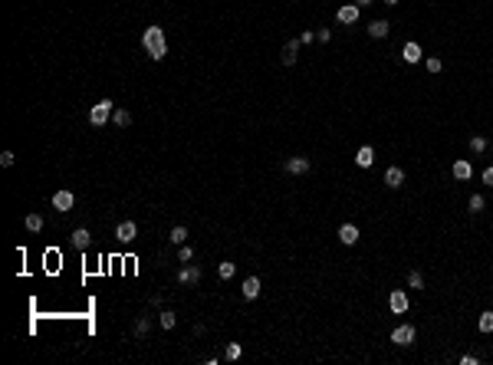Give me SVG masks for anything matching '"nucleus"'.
I'll list each match as a JSON object with an SVG mask.
<instances>
[{"mask_svg": "<svg viewBox=\"0 0 493 365\" xmlns=\"http://www.w3.org/2000/svg\"><path fill=\"white\" fill-rule=\"evenodd\" d=\"M142 43H145V50H148V56L155 63L165 59V53H168V43H165V30H161V26H145Z\"/></svg>", "mask_w": 493, "mask_h": 365, "instance_id": "nucleus-1", "label": "nucleus"}, {"mask_svg": "<svg viewBox=\"0 0 493 365\" xmlns=\"http://www.w3.org/2000/svg\"><path fill=\"white\" fill-rule=\"evenodd\" d=\"M112 112H115V102L112 99H99V105H92V109H89V122H92L95 129H102V125L112 118Z\"/></svg>", "mask_w": 493, "mask_h": 365, "instance_id": "nucleus-2", "label": "nucleus"}, {"mask_svg": "<svg viewBox=\"0 0 493 365\" xmlns=\"http://www.w3.org/2000/svg\"><path fill=\"white\" fill-rule=\"evenodd\" d=\"M135 237H138V224H135V221H122V224H115V240L132 244Z\"/></svg>", "mask_w": 493, "mask_h": 365, "instance_id": "nucleus-3", "label": "nucleus"}, {"mask_svg": "<svg viewBox=\"0 0 493 365\" xmlns=\"http://www.w3.org/2000/svg\"><path fill=\"white\" fill-rule=\"evenodd\" d=\"M388 310L391 313H408V293L405 290H395V293H388Z\"/></svg>", "mask_w": 493, "mask_h": 365, "instance_id": "nucleus-4", "label": "nucleus"}, {"mask_svg": "<svg viewBox=\"0 0 493 365\" xmlns=\"http://www.w3.org/2000/svg\"><path fill=\"white\" fill-rule=\"evenodd\" d=\"M358 10H362V7L358 4H345V7H339V23H345V26H352V23H358Z\"/></svg>", "mask_w": 493, "mask_h": 365, "instance_id": "nucleus-5", "label": "nucleus"}, {"mask_svg": "<svg viewBox=\"0 0 493 365\" xmlns=\"http://www.w3.org/2000/svg\"><path fill=\"white\" fill-rule=\"evenodd\" d=\"M283 168H286L289 174H306L312 165H309V158H303V155H293V158H286V161H283Z\"/></svg>", "mask_w": 493, "mask_h": 365, "instance_id": "nucleus-6", "label": "nucleus"}, {"mask_svg": "<svg viewBox=\"0 0 493 365\" xmlns=\"http://www.w3.org/2000/svg\"><path fill=\"white\" fill-rule=\"evenodd\" d=\"M391 342H395V346H411V342H414V326H408V322L398 326L391 332Z\"/></svg>", "mask_w": 493, "mask_h": 365, "instance_id": "nucleus-7", "label": "nucleus"}, {"mask_svg": "<svg viewBox=\"0 0 493 365\" xmlns=\"http://www.w3.org/2000/svg\"><path fill=\"white\" fill-rule=\"evenodd\" d=\"M358 237H362V234H358V227H355V224H342V227H339V240H342L345 247L358 244Z\"/></svg>", "mask_w": 493, "mask_h": 365, "instance_id": "nucleus-8", "label": "nucleus"}, {"mask_svg": "<svg viewBox=\"0 0 493 365\" xmlns=\"http://www.w3.org/2000/svg\"><path fill=\"white\" fill-rule=\"evenodd\" d=\"M73 204H76L73 191H56V194H53V207H56V210H73Z\"/></svg>", "mask_w": 493, "mask_h": 365, "instance_id": "nucleus-9", "label": "nucleus"}, {"mask_svg": "<svg viewBox=\"0 0 493 365\" xmlns=\"http://www.w3.org/2000/svg\"><path fill=\"white\" fill-rule=\"evenodd\" d=\"M450 174H454L457 181H470L474 168H470V161H467V158H457V161H454V168H450Z\"/></svg>", "mask_w": 493, "mask_h": 365, "instance_id": "nucleus-10", "label": "nucleus"}, {"mask_svg": "<svg viewBox=\"0 0 493 365\" xmlns=\"http://www.w3.org/2000/svg\"><path fill=\"white\" fill-rule=\"evenodd\" d=\"M73 247L76 250H89V247H92V234H89L86 227H76L73 230Z\"/></svg>", "mask_w": 493, "mask_h": 365, "instance_id": "nucleus-11", "label": "nucleus"}, {"mask_svg": "<svg viewBox=\"0 0 493 365\" xmlns=\"http://www.w3.org/2000/svg\"><path fill=\"white\" fill-rule=\"evenodd\" d=\"M178 283H184V286L201 283V270L198 266H181V270H178Z\"/></svg>", "mask_w": 493, "mask_h": 365, "instance_id": "nucleus-12", "label": "nucleus"}, {"mask_svg": "<svg viewBox=\"0 0 493 365\" xmlns=\"http://www.w3.org/2000/svg\"><path fill=\"white\" fill-rule=\"evenodd\" d=\"M355 165L358 168H372L375 165V148H372V145H362V148L355 151Z\"/></svg>", "mask_w": 493, "mask_h": 365, "instance_id": "nucleus-13", "label": "nucleus"}, {"mask_svg": "<svg viewBox=\"0 0 493 365\" xmlns=\"http://www.w3.org/2000/svg\"><path fill=\"white\" fill-rule=\"evenodd\" d=\"M421 56H424V50H421V46L414 43V40H411V43H405V46H401V59H405V63H418Z\"/></svg>", "mask_w": 493, "mask_h": 365, "instance_id": "nucleus-14", "label": "nucleus"}, {"mask_svg": "<svg viewBox=\"0 0 493 365\" xmlns=\"http://www.w3.org/2000/svg\"><path fill=\"white\" fill-rule=\"evenodd\" d=\"M300 40H289V43L286 46H283V66H293V63H296V56H300Z\"/></svg>", "mask_w": 493, "mask_h": 365, "instance_id": "nucleus-15", "label": "nucleus"}, {"mask_svg": "<svg viewBox=\"0 0 493 365\" xmlns=\"http://www.w3.org/2000/svg\"><path fill=\"white\" fill-rule=\"evenodd\" d=\"M385 185H388V188H401V185H405V171H401L398 165H391V168L385 171Z\"/></svg>", "mask_w": 493, "mask_h": 365, "instance_id": "nucleus-16", "label": "nucleus"}, {"mask_svg": "<svg viewBox=\"0 0 493 365\" xmlns=\"http://www.w3.org/2000/svg\"><path fill=\"white\" fill-rule=\"evenodd\" d=\"M388 30H391V26H388V20H372V23H369V37H375V40L388 37Z\"/></svg>", "mask_w": 493, "mask_h": 365, "instance_id": "nucleus-17", "label": "nucleus"}, {"mask_svg": "<svg viewBox=\"0 0 493 365\" xmlns=\"http://www.w3.org/2000/svg\"><path fill=\"white\" fill-rule=\"evenodd\" d=\"M260 296V280L256 277H247L244 280V299H256Z\"/></svg>", "mask_w": 493, "mask_h": 365, "instance_id": "nucleus-18", "label": "nucleus"}, {"mask_svg": "<svg viewBox=\"0 0 493 365\" xmlns=\"http://www.w3.org/2000/svg\"><path fill=\"white\" fill-rule=\"evenodd\" d=\"M477 329H480V332H493V310L480 313V319H477Z\"/></svg>", "mask_w": 493, "mask_h": 365, "instance_id": "nucleus-19", "label": "nucleus"}, {"mask_svg": "<svg viewBox=\"0 0 493 365\" xmlns=\"http://www.w3.org/2000/svg\"><path fill=\"white\" fill-rule=\"evenodd\" d=\"M240 355H244V346H240V342H231V346H227V352H224V359L227 362H237Z\"/></svg>", "mask_w": 493, "mask_h": 365, "instance_id": "nucleus-20", "label": "nucleus"}, {"mask_svg": "<svg viewBox=\"0 0 493 365\" xmlns=\"http://www.w3.org/2000/svg\"><path fill=\"white\" fill-rule=\"evenodd\" d=\"M234 273H237V263H231V260H224V263L217 266V277H220V280H231Z\"/></svg>", "mask_w": 493, "mask_h": 365, "instance_id": "nucleus-21", "label": "nucleus"}, {"mask_svg": "<svg viewBox=\"0 0 493 365\" xmlns=\"http://www.w3.org/2000/svg\"><path fill=\"white\" fill-rule=\"evenodd\" d=\"M171 244H178V247H181V244L187 240V227H181V224H178V227H171Z\"/></svg>", "mask_w": 493, "mask_h": 365, "instance_id": "nucleus-22", "label": "nucleus"}, {"mask_svg": "<svg viewBox=\"0 0 493 365\" xmlns=\"http://www.w3.org/2000/svg\"><path fill=\"white\" fill-rule=\"evenodd\" d=\"M112 122L119 125V129H125V125H132V115H128L125 109H115V112H112Z\"/></svg>", "mask_w": 493, "mask_h": 365, "instance_id": "nucleus-23", "label": "nucleus"}, {"mask_svg": "<svg viewBox=\"0 0 493 365\" xmlns=\"http://www.w3.org/2000/svg\"><path fill=\"white\" fill-rule=\"evenodd\" d=\"M408 286H411V290H424V277H421L418 270H411L408 273Z\"/></svg>", "mask_w": 493, "mask_h": 365, "instance_id": "nucleus-24", "label": "nucleus"}, {"mask_svg": "<svg viewBox=\"0 0 493 365\" xmlns=\"http://www.w3.org/2000/svg\"><path fill=\"white\" fill-rule=\"evenodd\" d=\"M26 230H33V234L43 230V217H40V214H26Z\"/></svg>", "mask_w": 493, "mask_h": 365, "instance_id": "nucleus-25", "label": "nucleus"}, {"mask_svg": "<svg viewBox=\"0 0 493 365\" xmlns=\"http://www.w3.org/2000/svg\"><path fill=\"white\" fill-rule=\"evenodd\" d=\"M470 151H477V155H480V151H487V138H483V135H474V138H470Z\"/></svg>", "mask_w": 493, "mask_h": 365, "instance_id": "nucleus-26", "label": "nucleus"}, {"mask_svg": "<svg viewBox=\"0 0 493 365\" xmlns=\"http://www.w3.org/2000/svg\"><path fill=\"white\" fill-rule=\"evenodd\" d=\"M161 326H165V329H175V326H178V316L171 313V310H165V313H161Z\"/></svg>", "mask_w": 493, "mask_h": 365, "instance_id": "nucleus-27", "label": "nucleus"}, {"mask_svg": "<svg viewBox=\"0 0 493 365\" xmlns=\"http://www.w3.org/2000/svg\"><path fill=\"white\" fill-rule=\"evenodd\" d=\"M135 336L142 339V336H148V316H138V322H135Z\"/></svg>", "mask_w": 493, "mask_h": 365, "instance_id": "nucleus-28", "label": "nucleus"}, {"mask_svg": "<svg viewBox=\"0 0 493 365\" xmlns=\"http://www.w3.org/2000/svg\"><path fill=\"white\" fill-rule=\"evenodd\" d=\"M483 204H487V201H483V194H474V198H470V214H480Z\"/></svg>", "mask_w": 493, "mask_h": 365, "instance_id": "nucleus-29", "label": "nucleus"}, {"mask_svg": "<svg viewBox=\"0 0 493 365\" xmlns=\"http://www.w3.org/2000/svg\"><path fill=\"white\" fill-rule=\"evenodd\" d=\"M178 260H181V263H191V260H194V250L187 247V244H181V250H178Z\"/></svg>", "mask_w": 493, "mask_h": 365, "instance_id": "nucleus-30", "label": "nucleus"}, {"mask_svg": "<svg viewBox=\"0 0 493 365\" xmlns=\"http://www.w3.org/2000/svg\"><path fill=\"white\" fill-rule=\"evenodd\" d=\"M444 69V63L437 59V56H431V59H428V73H441Z\"/></svg>", "mask_w": 493, "mask_h": 365, "instance_id": "nucleus-31", "label": "nucleus"}, {"mask_svg": "<svg viewBox=\"0 0 493 365\" xmlns=\"http://www.w3.org/2000/svg\"><path fill=\"white\" fill-rule=\"evenodd\" d=\"M0 165L10 168V165H13V151H4V155H0Z\"/></svg>", "mask_w": 493, "mask_h": 365, "instance_id": "nucleus-32", "label": "nucleus"}, {"mask_svg": "<svg viewBox=\"0 0 493 365\" xmlns=\"http://www.w3.org/2000/svg\"><path fill=\"white\" fill-rule=\"evenodd\" d=\"M477 362H480V359H477V355H470V352L461 355V365H477Z\"/></svg>", "mask_w": 493, "mask_h": 365, "instance_id": "nucleus-33", "label": "nucleus"}, {"mask_svg": "<svg viewBox=\"0 0 493 365\" xmlns=\"http://www.w3.org/2000/svg\"><path fill=\"white\" fill-rule=\"evenodd\" d=\"M483 185L493 188V168H483Z\"/></svg>", "mask_w": 493, "mask_h": 365, "instance_id": "nucleus-34", "label": "nucleus"}, {"mask_svg": "<svg viewBox=\"0 0 493 365\" xmlns=\"http://www.w3.org/2000/svg\"><path fill=\"white\" fill-rule=\"evenodd\" d=\"M316 40H322V43H329V40H332V33H329V30H319V33H316Z\"/></svg>", "mask_w": 493, "mask_h": 365, "instance_id": "nucleus-35", "label": "nucleus"}, {"mask_svg": "<svg viewBox=\"0 0 493 365\" xmlns=\"http://www.w3.org/2000/svg\"><path fill=\"white\" fill-rule=\"evenodd\" d=\"M312 40H316V33H309V30H306V33H303V37H300V43H306V46H309Z\"/></svg>", "mask_w": 493, "mask_h": 365, "instance_id": "nucleus-36", "label": "nucleus"}, {"mask_svg": "<svg viewBox=\"0 0 493 365\" xmlns=\"http://www.w3.org/2000/svg\"><path fill=\"white\" fill-rule=\"evenodd\" d=\"M355 4H358V7H369V4H372V0H355Z\"/></svg>", "mask_w": 493, "mask_h": 365, "instance_id": "nucleus-37", "label": "nucleus"}, {"mask_svg": "<svg viewBox=\"0 0 493 365\" xmlns=\"http://www.w3.org/2000/svg\"><path fill=\"white\" fill-rule=\"evenodd\" d=\"M385 4H388V7H395V4H401V0H385Z\"/></svg>", "mask_w": 493, "mask_h": 365, "instance_id": "nucleus-38", "label": "nucleus"}]
</instances>
